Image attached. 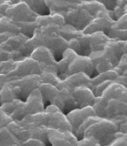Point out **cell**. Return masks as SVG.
<instances>
[{"label":"cell","mask_w":127,"mask_h":146,"mask_svg":"<svg viewBox=\"0 0 127 146\" xmlns=\"http://www.w3.org/2000/svg\"><path fill=\"white\" fill-rule=\"evenodd\" d=\"M5 1H6V0H0V5H1V4H3V3H5Z\"/></svg>","instance_id":"57"},{"label":"cell","mask_w":127,"mask_h":146,"mask_svg":"<svg viewBox=\"0 0 127 146\" xmlns=\"http://www.w3.org/2000/svg\"><path fill=\"white\" fill-rule=\"evenodd\" d=\"M115 82L114 80H105L103 82L100 83L98 84V85H96L95 88H93V92L95 94V97H100L102 96V94H103V92L105 91L106 88L109 87V85L111 84L112 83Z\"/></svg>","instance_id":"37"},{"label":"cell","mask_w":127,"mask_h":146,"mask_svg":"<svg viewBox=\"0 0 127 146\" xmlns=\"http://www.w3.org/2000/svg\"><path fill=\"white\" fill-rule=\"evenodd\" d=\"M81 5L93 17H95L97 15V13H99L100 11L107 10L106 7L102 3L97 1V0H95V1H83L81 3Z\"/></svg>","instance_id":"28"},{"label":"cell","mask_w":127,"mask_h":146,"mask_svg":"<svg viewBox=\"0 0 127 146\" xmlns=\"http://www.w3.org/2000/svg\"><path fill=\"white\" fill-rule=\"evenodd\" d=\"M124 53H127V40L125 42V47H124Z\"/></svg>","instance_id":"55"},{"label":"cell","mask_w":127,"mask_h":146,"mask_svg":"<svg viewBox=\"0 0 127 146\" xmlns=\"http://www.w3.org/2000/svg\"><path fill=\"white\" fill-rule=\"evenodd\" d=\"M68 48L75 51L78 54H81V44L78 39H72L68 41Z\"/></svg>","instance_id":"44"},{"label":"cell","mask_w":127,"mask_h":146,"mask_svg":"<svg viewBox=\"0 0 127 146\" xmlns=\"http://www.w3.org/2000/svg\"><path fill=\"white\" fill-rule=\"evenodd\" d=\"M75 146H102L94 138H83L78 141Z\"/></svg>","instance_id":"40"},{"label":"cell","mask_w":127,"mask_h":146,"mask_svg":"<svg viewBox=\"0 0 127 146\" xmlns=\"http://www.w3.org/2000/svg\"><path fill=\"white\" fill-rule=\"evenodd\" d=\"M0 95H1V99H2L3 104H5V103L13 102L16 99H18V97L16 95L13 88L9 84H6L5 85V87L0 91Z\"/></svg>","instance_id":"30"},{"label":"cell","mask_w":127,"mask_h":146,"mask_svg":"<svg viewBox=\"0 0 127 146\" xmlns=\"http://www.w3.org/2000/svg\"><path fill=\"white\" fill-rule=\"evenodd\" d=\"M115 67H116V65L112 62L109 60H105L95 66V72H97V74H102V73L114 69Z\"/></svg>","instance_id":"35"},{"label":"cell","mask_w":127,"mask_h":146,"mask_svg":"<svg viewBox=\"0 0 127 146\" xmlns=\"http://www.w3.org/2000/svg\"><path fill=\"white\" fill-rule=\"evenodd\" d=\"M12 33L13 34H18L19 33V29L15 22L6 16H3L0 19V33Z\"/></svg>","instance_id":"27"},{"label":"cell","mask_w":127,"mask_h":146,"mask_svg":"<svg viewBox=\"0 0 127 146\" xmlns=\"http://www.w3.org/2000/svg\"><path fill=\"white\" fill-rule=\"evenodd\" d=\"M29 39V37L19 33L18 34H14L13 36H12L0 46L4 50L11 53L12 51L19 50V49H21L22 46L24 45V43Z\"/></svg>","instance_id":"19"},{"label":"cell","mask_w":127,"mask_h":146,"mask_svg":"<svg viewBox=\"0 0 127 146\" xmlns=\"http://www.w3.org/2000/svg\"><path fill=\"white\" fill-rule=\"evenodd\" d=\"M109 39L114 40H120V41H126L127 40V29H120L117 26L116 22L112 27L110 31L107 35Z\"/></svg>","instance_id":"31"},{"label":"cell","mask_w":127,"mask_h":146,"mask_svg":"<svg viewBox=\"0 0 127 146\" xmlns=\"http://www.w3.org/2000/svg\"><path fill=\"white\" fill-rule=\"evenodd\" d=\"M20 145L21 142L8 127L0 128V146H19Z\"/></svg>","instance_id":"22"},{"label":"cell","mask_w":127,"mask_h":146,"mask_svg":"<svg viewBox=\"0 0 127 146\" xmlns=\"http://www.w3.org/2000/svg\"><path fill=\"white\" fill-rule=\"evenodd\" d=\"M59 33L68 42L72 39H78L84 34L83 31L78 30L69 24H65L60 27Z\"/></svg>","instance_id":"25"},{"label":"cell","mask_w":127,"mask_h":146,"mask_svg":"<svg viewBox=\"0 0 127 146\" xmlns=\"http://www.w3.org/2000/svg\"><path fill=\"white\" fill-rule=\"evenodd\" d=\"M45 104L39 88L35 89L24 101V110L27 114H35L45 111Z\"/></svg>","instance_id":"14"},{"label":"cell","mask_w":127,"mask_h":146,"mask_svg":"<svg viewBox=\"0 0 127 146\" xmlns=\"http://www.w3.org/2000/svg\"><path fill=\"white\" fill-rule=\"evenodd\" d=\"M119 76H120V73L119 70L115 67L114 69L109 70V71L105 72V73H102V74H98L95 77L92 78V90L93 88H95L96 85L98 84L103 82L105 80H116V78Z\"/></svg>","instance_id":"26"},{"label":"cell","mask_w":127,"mask_h":146,"mask_svg":"<svg viewBox=\"0 0 127 146\" xmlns=\"http://www.w3.org/2000/svg\"><path fill=\"white\" fill-rule=\"evenodd\" d=\"M81 44V54L89 56L91 53L103 50L106 42H109V37L102 32H96L91 34H83L78 38Z\"/></svg>","instance_id":"3"},{"label":"cell","mask_w":127,"mask_h":146,"mask_svg":"<svg viewBox=\"0 0 127 146\" xmlns=\"http://www.w3.org/2000/svg\"><path fill=\"white\" fill-rule=\"evenodd\" d=\"M42 70L40 63L31 57H27L20 61L15 63V67L8 74L14 80L19 79L31 74L40 75Z\"/></svg>","instance_id":"7"},{"label":"cell","mask_w":127,"mask_h":146,"mask_svg":"<svg viewBox=\"0 0 127 146\" xmlns=\"http://www.w3.org/2000/svg\"><path fill=\"white\" fill-rule=\"evenodd\" d=\"M2 104H3V103H2V99H1V95H0V107L2 106Z\"/></svg>","instance_id":"58"},{"label":"cell","mask_w":127,"mask_h":146,"mask_svg":"<svg viewBox=\"0 0 127 146\" xmlns=\"http://www.w3.org/2000/svg\"><path fill=\"white\" fill-rule=\"evenodd\" d=\"M80 86H87L92 89V77L83 72H80L74 74L70 75L66 79L61 80V83L57 86V88L59 90L62 88H68L74 90V88Z\"/></svg>","instance_id":"13"},{"label":"cell","mask_w":127,"mask_h":146,"mask_svg":"<svg viewBox=\"0 0 127 146\" xmlns=\"http://www.w3.org/2000/svg\"><path fill=\"white\" fill-rule=\"evenodd\" d=\"M116 24L120 29H127V13H125L121 18H119L116 21Z\"/></svg>","instance_id":"49"},{"label":"cell","mask_w":127,"mask_h":146,"mask_svg":"<svg viewBox=\"0 0 127 146\" xmlns=\"http://www.w3.org/2000/svg\"><path fill=\"white\" fill-rule=\"evenodd\" d=\"M7 127L12 131L14 135L18 138L20 142H24L30 138V133L29 130L20 125L19 121H12Z\"/></svg>","instance_id":"21"},{"label":"cell","mask_w":127,"mask_h":146,"mask_svg":"<svg viewBox=\"0 0 127 146\" xmlns=\"http://www.w3.org/2000/svg\"><path fill=\"white\" fill-rule=\"evenodd\" d=\"M83 72L89 77H92L95 72V65L92 60L88 56L78 55L71 62L69 66V74L70 75L74 74L77 73Z\"/></svg>","instance_id":"11"},{"label":"cell","mask_w":127,"mask_h":146,"mask_svg":"<svg viewBox=\"0 0 127 146\" xmlns=\"http://www.w3.org/2000/svg\"><path fill=\"white\" fill-rule=\"evenodd\" d=\"M3 16H3V14H1V13H0V19H2V18H3Z\"/></svg>","instance_id":"59"},{"label":"cell","mask_w":127,"mask_h":146,"mask_svg":"<svg viewBox=\"0 0 127 146\" xmlns=\"http://www.w3.org/2000/svg\"><path fill=\"white\" fill-rule=\"evenodd\" d=\"M40 78L42 80V83L44 84H49L53 86H57L61 83V80L57 73L56 72H48L43 71L40 74Z\"/></svg>","instance_id":"32"},{"label":"cell","mask_w":127,"mask_h":146,"mask_svg":"<svg viewBox=\"0 0 127 146\" xmlns=\"http://www.w3.org/2000/svg\"><path fill=\"white\" fill-rule=\"evenodd\" d=\"M36 23L39 27L47 26L48 24L53 23V16L50 14L46 15V16H38L37 19H36Z\"/></svg>","instance_id":"39"},{"label":"cell","mask_w":127,"mask_h":146,"mask_svg":"<svg viewBox=\"0 0 127 146\" xmlns=\"http://www.w3.org/2000/svg\"><path fill=\"white\" fill-rule=\"evenodd\" d=\"M47 136L51 146H75L78 141L74 133L68 130L48 128Z\"/></svg>","instance_id":"9"},{"label":"cell","mask_w":127,"mask_h":146,"mask_svg":"<svg viewBox=\"0 0 127 146\" xmlns=\"http://www.w3.org/2000/svg\"><path fill=\"white\" fill-rule=\"evenodd\" d=\"M127 117V102L119 98H111L107 101L105 118L112 119L116 116Z\"/></svg>","instance_id":"16"},{"label":"cell","mask_w":127,"mask_h":146,"mask_svg":"<svg viewBox=\"0 0 127 146\" xmlns=\"http://www.w3.org/2000/svg\"><path fill=\"white\" fill-rule=\"evenodd\" d=\"M19 146H47V145L44 143L43 141L34 139V138H29L24 142H22Z\"/></svg>","instance_id":"43"},{"label":"cell","mask_w":127,"mask_h":146,"mask_svg":"<svg viewBox=\"0 0 127 146\" xmlns=\"http://www.w3.org/2000/svg\"><path fill=\"white\" fill-rule=\"evenodd\" d=\"M84 1H95V0H84Z\"/></svg>","instance_id":"60"},{"label":"cell","mask_w":127,"mask_h":146,"mask_svg":"<svg viewBox=\"0 0 127 146\" xmlns=\"http://www.w3.org/2000/svg\"><path fill=\"white\" fill-rule=\"evenodd\" d=\"M8 1H10L13 5L14 4H18V3H21V0H8Z\"/></svg>","instance_id":"54"},{"label":"cell","mask_w":127,"mask_h":146,"mask_svg":"<svg viewBox=\"0 0 127 146\" xmlns=\"http://www.w3.org/2000/svg\"><path fill=\"white\" fill-rule=\"evenodd\" d=\"M74 96L79 108L88 106L93 107L96 99L92 89L87 86H80L74 88Z\"/></svg>","instance_id":"15"},{"label":"cell","mask_w":127,"mask_h":146,"mask_svg":"<svg viewBox=\"0 0 127 146\" xmlns=\"http://www.w3.org/2000/svg\"><path fill=\"white\" fill-rule=\"evenodd\" d=\"M30 57L39 62L40 64L57 66V60L53 56V53L47 47L43 46L36 48L32 53Z\"/></svg>","instance_id":"17"},{"label":"cell","mask_w":127,"mask_h":146,"mask_svg":"<svg viewBox=\"0 0 127 146\" xmlns=\"http://www.w3.org/2000/svg\"><path fill=\"white\" fill-rule=\"evenodd\" d=\"M71 62L68 60L64 58H61L57 61V69H58V75L61 80L66 79L67 77L70 76L69 74V66Z\"/></svg>","instance_id":"34"},{"label":"cell","mask_w":127,"mask_h":146,"mask_svg":"<svg viewBox=\"0 0 127 146\" xmlns=\"http://www.w3.org/2000/svg\"><path fill=\"white\" fill-rule=\"evenodd\" d=\"M66 2L72 3H75V4H81L83 2V0H64Z\"/></svg>","instance_id":"53"},{"label":"cell","mask_w":127,"mask_h":146,"mask_svg":"<svg viewBox=\"0 0 127 146\" xmlns=\"http://www.w3.org/2000/svg\"><path fill=\"white\" fill-rule=\"evenodd\" d=\"M18 26L19 33L25 35L29 38L33 37L36 29L38 28V25L35 22H23V23H16Z\"/></svg>","instance_id":"29"},{"label":"cell","mask_w":127,"mask_h":146,"mask_svg":"<svg viewBox=\"0 0 127 146\" xmlns=\"http://www.w3.org/2000/svg\"><path fill=\"white\" fill-rule=\"evenodd\" d=\"M13 102L15 104L16 108L13 114L11 115V117L13 121H20L26 116V113L24 110V101L19 99H16Z\"/></svg>","instance_id":"33"},{"label":"cell","mask_w":127,"mask_h":146,"mask_svg":"<svg viewBox=\"0 0 127 146\" xmlns=\"http://www.w3.org/2000/svg\"><path fill=\"white\" fill-rule=\"evenodd\" d=\"M97 1L102 3L108 11H113L114 9L116 6L117 0H97Z\"/></svg>","instance_id":"45"},{"label":"cell","mask_w":127,"mask_h":146,"mask_svg":"<svg viewBox=\"0 0 127 146\" xmlns=\"http://www.w3.org/2000/svg\"><path fill=\"white\" fill-rule=\"evenodd\" d=\"M122 135L112 120L101 117L86 128L84 138H94L102 146H107Z\"/></svg>","instance_id":"1"},{"label":"cell","mask_w":127,"mask_h":146,"mask_svg":"<svg viewBox=\"0 0 127 146\" xmlns=\"http://www.w3.org/2000/svg\"><path fill=\"white\" fill-rule=\"evenodd\" d=\"M45 111L47 114V128L72 131V125L69 123L66 114L61 111L59 108L53 104H50L45 108Z\"/></svg>","instance_id":"6"},{"label":"cell","mask_w":127,"mask_h":146,"mask_svg":"<svg viewBox=\"0 0 127 146\" xmlns=\"http://www.w3.org/2000/svg\"><path fill=\"white\" fill-rule=\"evenodd\" d=\"M27 3L29 8L38 16H46L50 14V10L45 3V0H21Z\"/></svg>","instance_id":"24"},{"label":"cell","mask_w":127,"mask_h":146,"mask_svg":"<svg viewBox=\"0 0 127 146\" xmlns=\"http://www.w3.org/2000/svg\"><path fill=\"white\" fill-rule=\"evenodd\" d=\"M28 129L29 130V133H30V138L40 140L47 145L50 144L48 141L47 136L48 128L46 126L44 125L37 126V125H30L28 127Z\"/></svg>","instance_id":"23"},{"label":"cell","mask_w":127,"mask_h":146,"mask_svg":"<svg viewBox=\"0 0 127 146\" xmlns=\"http://www.w3.org/2000/svg\"><path fill=\"white\" fill-rule=\"evenodd\" d=\"M45 3L50 10V15L59 13L64 15L70 9L78 4L66 2L64 0H45Z\"/></svg>","instance_id":"18"},{"label":"cell","mask_w":127,"mask_h":146,"mask_svg":"<svg viewBox=\"0 0 127 146\" xmlns=\"http://www.w3.org/2000/svg\"><path fill=\"white\" fill-rule=\"evenodd\" d=\"M107 146H127V133H123L122 136L116 138Z\"/></svg>","instance_id":"42"},{"label":"cell","mask_w":127,"mask_h":146,"mask_svg":"<svg viewBox=\"0 0 127 146\" xmlns=\"http://www.w3.org/2000/svg\"><path fill=\"white\" fill-rule=\"evenodd\" d=\"M15 63L12 60H9L6 61L0 62V74H9L15 67Z\"/></svg>","instance_id":"36"},{"label":"cell","mask_w":127,"mask_h":146,"mask_svg":"<svg viewBox=\"0 0 127 146\" xmlns=\"http://www.w3.org/2000/svg\"><path fill=\"white\" fill-rule=\"evenodd\" d=\"M0 108L3 109V111L8 115H9L10 117L14 112V111H15V108H16L13 102H9V103H5V104H2V106L0 107Z\"/></svg>","instance_id":"46"},{"label":"cell","mask_w":127,"mask_h":146,"mask_svg":"<svg viewBox=\"0 0 127 146\" xmlns=\"http://www.w3.org/2000/svg\"><path fill=\"white\" fill-rule=\"evenodd\" d=\"M15 23L35 22L38 15L29 8L27 3L21 2L18 4L12 5L7 9L5 16Z\"/></svg>","instance_id":"8"},{"label":"cell","mask_w":127,"mask_h":146,"mask_svg":"<svg viewBox=\"0 0 127 146\" xmlns=\"http://www.w3.org/2000/svg\"><path fill=\"white\" fill-rule=\"evenodd\" d=\"M12 5H13V4L11 3L10 1L6 0L5 3H3V4L0 5V13L3 14V16H5L6 11H7V9H8Z\"/></svg>","instance_id":"51"},{"label":"cell","mask_w":127,"mask_h":146,"mask_svg":"<svg viewBox=\"0 0 127 146\" xmlns=\"http://www.w3.org/2000/svg\"><path fill=\"white\" fill-rule=\"evenodd\" d=\"M10 53L4 50L1 46H0V62L6 61L10 59Z\"/></svg>","instance_id":"50"},{"label":"cell","mask_w":127,"mask_h":146,"mask_svg":"<svg viewBox=\"0 0 127 146\" xmlns=\"http://www.w3.org/2000/svg\"><path fill=\"white\" fill-rule=\"evenodd\" d=\"M13 88L18 99L25 101L29 94L42 84L40 75L31 74L8 83Z\"/></svg>","instance_id":"2"},{"label":"cell","mask_w":127,"mask_h":146,"mask_svg":"<svg viewBox=\"0 0 127 146\" xmlns=\"http://www.w3.org/2000/svg\"><path fill=\"white\" fill-rule=\"evenodd\" d=\"M24 59H26V57L24 56L23 53H21L20 51L15 50L12 51L10 53V60H13L14 62L20 61V60H23Z\"/></svg>","instance_id":"47"},{"label":"cell","mask_w":127,"mask_h":146,"mask_svg":"<svg viewBox=\"0 0 127 146\" xmlns=\"http://www.w3.org/2000/svg\"><path fill=\"white\" fill-rule=\"evenodd\" d=\"M12 80H13V79L9 77V75L0 74V91L5 87L6 84H8L9 82H10Z\"/></svg>","instance_id":"48"},{"label":"cell","mask_w":127,"mask_h":146,"mask_svg":"<svg viewBox=\"0 0 127 146\" xmlns=\"http://www.w3.org/2000/svg\"><path fill=\"white\" fill-rule=\"evenodd\" d=\"M96 115L92 106L85 107L82 108H76L66 114L67 118L72 127V131L75 133L86 118L90 116Z\"/></svg>","instance_id":"12"},{"label":"cell","mask_w":127,"mask_h":146,"mask_svg":"<svg viewBox=\"0 0 127 146\" xmlns=\"http://www.w3.org/2000/svg\"><path fill=\"white\" fill-rule=\"evenodd\" d=\"M83 1H84V0H83Z\"/></svg>","instance_id":"61"},{"label":"cell","mask_w":127,"mask_h":146,"mask_svg":"<svg viewBox=\"0 0 127 146\" xmlns=\"http://www.w3.org/2000/svg\"><path fill=\"white\" fill-rule=\"evenodd\" d=\"M116 68L119 70L120 75H127V53L122 55Z\"/></svg>","instance_id":"38"},{"label":"cell","mask_w":127,"mask_h":146,"mask_svg":"<svg viewBox=\"0 0 127 146\" xmlns=\"http://www.w3.org/2000/svg\"><path fill=\"white\" fill-rule=\"evenodd\" d=\"M13 121V118L6 114L3 109L0 108V128L4 127H7L9 123Z\"/></svg>","instance_id":"41"},{"label":"cell","mask_w":127,"mask_h":146,"mask_svg":"<svg viewBox=\"0 0 127 146\" xmlns=\"http://www.w3.org/2000/svg\"><path fill=\"white\" fill-rule=\"evenodd\" d=\"M116 22L113 19L112 11H100L83 30V33L84 34H91L93 33L102 32L108 35L112 25L116 23Z\"/></svg>","instance_id":"4"},{"label":"cell","mask_w":127,"mask_h":146,"mask_svg":"<svg viewBox=\"0 0 127 146\" xmlns=\"http://www.w3.org/2000/svg\"><path fill=\"white\" fill-rule=\"evenodd\" d=\"M13 33H0V45L5 42L6 40H8L9 38L11 37L12 36H13Z\"/></svg>","instance_id":"52"},{"label":"cell","mask_w":127,"mask_h":146,"mask_svg":"<svg viewBox=\"0 0 127 146\" xmlns=\"http://www.w3.org/2000/svg\"><path fill=\"white\" fill-rule=\"evenodd\" d=\"M64 16L66 24H69L81 31H83L94 18L81 4L70 9Z\"/></svg>","instance_id":"5"},{"label":"cell","mask_w":127,"mask_h":146,"mask_svg":"<svg viewBox=\"0 0 127 146\" xmlns=\"http://www.w3.org/2000/svg\"><path fill=\"white\" fill-rule=\"evenodd\" d=\"M124 11H125V13H127V5H126V6H125Z\"/></svg>","instance_id":"56"},{"label":"cell","mask_w":127,"mask_h":146,"mask_svg":"<svg viewBox=\"0 0 127 146\" xmlns=\"http://www.w3.org/2000/svg\"><path fill=\"white\" fill-rule=\"evenodd\" d=\"M39 90L42 94L43 100L45 105H50L52 104L53 101L57 97L59 94V89L56 86L49 84H44L42 83L39 87Z\"/></svg>","instance_id":"20"},{"label":"cell","mask_w":127,"mask_h":146,"mask_svg":"<svg viewBox=\"0 0 127 146\" xmlns=\"http://www.w3.org/2000/svg\"><path fill=\"white\" fill-rule=\"evenodd\" d=\"M52 104L61 109V111L67 114L76 108H79L77 101L74 98V90L68 88H62L59 90V94Z\"/></svg>","instance_id":"10"}]
</instances>
